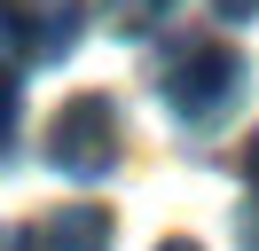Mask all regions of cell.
<instances>
[{
  "instance_id": "obj_10",
  "label": "cell",
  "mask_w": 259,
  "mask_h": 251,
  "mask_svg": "<svg viewBox=\"0 0 259 251\" xmlns=\"http://www.w3.org/2000/svg\"><path fill=\"white\" fill-rule=\"evenodd\" d=\"M220 16H259V0H212Z\"/></svg>"
},
{
  "instance_id": "obj_7",
  "label": "cell",
  "mask_w": 259,
  "mask_h": 251,
  "mask_svg": "<svg viewBox=\"0 0 259 251\" xmlns=\"http://www.w3.org/2000/svg\"><path fill=\"white\" fill-rule=\"evenodd\" d=\"M236 173H243V181H251V196H259V134H251V141H243V149H236Z\"/></svg>"
},
{
  "instance_id": "obj_1",
  "label": "cell",
  "mask_w": 259,
  "mask_h": 251,
  "mask_svg": "<svg viewBox=\"0 0 259 251\" xmlns=\"http://www.w3.org/2000/svg\"><path fill=\"white\" fill-rule=\"evenodd\" d=\"M236 87H243V55L228 39H212V31H196V39H181L173 55H165V71H157V94H165V110L173 118H220L228 102H236Z\"/></svg>"
},
{
  "instance_id": "obj_5",
  "label": "cell",
  "mask_w": 259,
  "mask_h": 251,
  "mask_svg": "<svg viewBox=\"0 0 259 251\" xmlns=\"http://www.w3.org/2000/svg\"><path fill=\"white\" fill-rule=\"evenodd\" d=\"M165 8H173V0H110V31H126V39H134V31H149Z\"/></svg>"
},
{
  "instance_id": "obj_6",
  "label": "cell",
  "mask_w": 259,
  "mask_h": 251,
  "mask_svg": "<svg viewBox=\"0 0 259 251\" xmlns=\"http://www.w3.org/2000/svg\"><path fill=\"white\" fill-rule=\"evenodd\" d=\"M8 134H16V78L0 71V141H8Z\"/></svg>"
},
{
  "instance_id": "obj_11",
  "label": "cell",
  "mask_w": 259,
  "mask_h": 251,
  "mask_svg": "<svg viewBox=\"0 0 259 251\" xmlns=\"http://www.w3.org/2000/svg\"><path fill=\"white\" fill-rule=\"evenodd\" d=\"M157 251H196V243H189V235H165V243H157Z\"/></svg>"
},
{
  "instance_id": "obj_2",
  "label": "cell",
  "mask_w": 259,
  "mask_h": 251,
  "mask_svg": "<svg viewBox=\"0 0 259 251\" xmlns=\"http://www.w3.org/2000/svg\"><path fill=\"white\" fill-rule=\"evenodd\" d=\"M39 149H48V165H55V173L95 181V173H110V157H118V110L102 102V94H71V102L48 118Z\"/></svg>"
},
{
  "instance_id": "obj_3",
  "label": "cell",
  "mask_w": 259,
  "mask_h": 251,
  "mask_svg": "<svg viewBox=\"0 0 259 251\" xmlns=\"http://www.w3.org/2000/svg\"><path fill=\"white\" fill-rule=\"evenodd\" d=\"M87 0H0V47L16 63H63L79 47Z\"/></svg>"
},
{
  "instance_id": "obj_4",
  "label": "cell",
  "mask_w": 259,
  "mask_h": 251,
  "mask_svg": "<svg viewBox=\"0 0 259 251\" xmlns=\"http://www.w3.org/2000/svg\"><path fill=\"white\" fill-rule=\"evenodd\" d=\"M39 251H110V212L102 204H63L39 220Z\"/></svg>"
},
{
  "instance_id": "obj_8",
  "label": "cell",
  "mask_w": 259,
  "mask_h": 251,
  "mask_svg": "<svg viewBox=\"0 0 259 251\" xmlns=\"http://www.w3.org/2000/svg\"><path fill=\"white\" fill-rule=\"evenodd\" d=\"M236 235H243V251H259V196L243 204V220H236Z\"/></svg>"
},
{
  "instance_id": "obj_9",
  "label": "cell",
  "mask_w": 259,
  "mask_h": 251,
  "mask_svg": "<svg viewBox=\"0 0 259 251\" xmlns=\"http://www.w3.org/2000/svg\"><path fill=\"white\" fill-rule=\"evenodd\" d=\"M0 251H39V235L32 228H0Z\"/></svg>"
}]
</instances>
